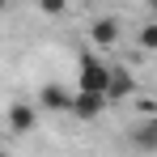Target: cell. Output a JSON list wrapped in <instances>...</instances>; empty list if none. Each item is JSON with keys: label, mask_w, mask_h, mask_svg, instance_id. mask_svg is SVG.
Listing matches in <instances>:
<instances>
[{"label": "cell", "mask_w": 157, "mask_h": 157, "mask_svg": "<svg viewBox=\"0 0 157 157\" xmlns=\"http://www.w3.org/2000/svg\"><path fill=\"white\" fill-rule=\"evenodd\" d=\"M110 85V64L94 51H81L77 59V89H89V94H106Z\"/></svg>", "instance_id": "cell-1"}, {"label": "cell", "mask_w": 157, "mask_h": 157, "mask_svg": "<svg viewBox=\"0 0 157 157\" xmlns=\"http://www.w3.org/2000/svg\"><path fill=\"white\" fill-rule=\"evenodd\" d=\"M72 98H77V89H64L59 81L38 85V106L51 110V115H72Z\"/></svg>", "instance_id": "cell-2"}, {"label": "cell", "mask_w": 157, "mask_h": 157, "mask_svg": "<svg viewBox=\"0 0 157 157\" xmlns=\"http://www.w3.org/2000/svg\"><path fill=\"white\" fill-rule=\"evenodd\" d=\"M119 38H123V30H119V17H94V21H89V43H94L98 51H110V47H119Z\"/></svg>", "instance_id": "cell-3"}, {"label": "cell", "mask_w": 157, "mask_h": 157, "mask_svg": "<svg viewBox=\"0 0 157 157\" xmlns=\"http://www.w3.org/2000/svg\"><path fill=\"white\" fill-rule=\"evenodd\" d=\"M4 123H9L13 136H26V132L38 128V106H34V102H13L9 115H4Z\"/></svg>", "instance_id": "cell-4"}, {"label": "cell", "mask_w": 157, "mask_h": 157, "mask_svg": "<svg viewBox=\"0 0 157 157\" xmlns=\"http://www.w3.org/2000/svg\"><path fill=\"white\" fill-rule=\"evenodd\" d=\"M106 94H89V89H77V98H72V119H85V123H89V119H98V115H102L106 110Z\"/></svg>", "instance_id": "cell-5"}, {"label": "cell", "mask_w": 157, "mask_h": 157, "mask_svg": "<svg viewBox=\"0 0 157 157\" xmlns=\"http://www.w3.org/2000/svg\"><path fill=\"white\" fill-rule=\"evenodd\" d=\"M136 94V77L128 68H110V85H106V102H123Z\"/></svg>", "instance_id": "cell-6"}, {"label": "cell", "mask_w": 157, "mask_h": 157, "mask_svg": "<svg viewBox=\"0 0 157 157\" xmlns=\"http://www.w3.org/2000/svg\"><path fill=\"white\" fill-rule=\"evenodd\" d=\"M128 144L132 149H157V119H140V123H132L128 128Z\"/></svg>", "instance_id": "cell-7"}, {"label": "cell", "mask_w": 157, "mask_h": 157, "mask_svg": "<svg viewBox=\"0 0 157 157\" xmlns=\"http://www.w3.org/2000/svg\"><path fill=\"white\" fill-rule=\"evenodd\" d=\"M136 47L144 55H153L157 51V17L149 13V21H140V30H136Z\"/></svg>", "instance_id": "cell-8"}, {"label": "cell", "mask_w": 157, "mask_h": 157, "mask_svg": "<svg viewBox=\"0 0 157 157\" xmlns=\"http://www.w3.org/2000/svg\"><path fill=\"white\" fill-rule=\"evenodd\" d=\"M68 9H72V0H38V13L43 17H64Z\"/></svg>", "instance_id": "cell-9"}, {"label": "cell", "mask_w": 157, "mask_h": 157, "mask_svg": "<svg viewBox=\"0 0 157 157\" xmlns=\"http://www.w3.org/2000/svg\"><path fill=\"white\" fill-rule=\"evenodd\" d=\"M144 4H149V13H153V17H157V0H144Z\"/></svg>", "instance_id": "cell-10"}, {"label": "cell", "mask_w": 157, "mask_h": 157, "mask_svg": "<svg viewBox=\"0 0 157 157\" xmlns=\"http://www.w3.org/2000/svg\"><path fill=\"white\" fill-rule=\"evenodd\" d=\"M9 4H13V0H0V9H9Z\"/></svg>", "instance_id": "cell-11"}]
</instances>
